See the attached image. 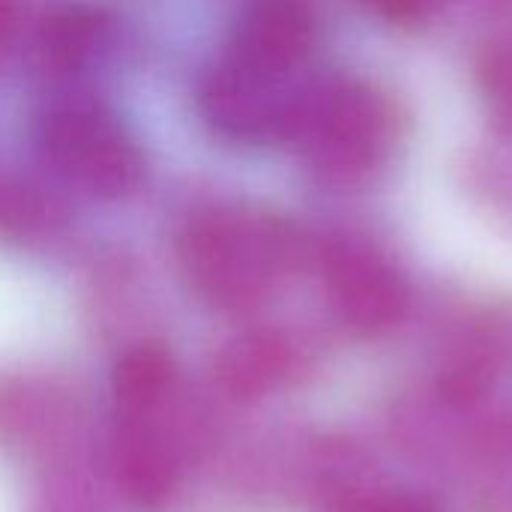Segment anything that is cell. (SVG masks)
Segmentation results:
<instances>
[{
  "instance_id": "cell-1",
  "label": "cell",
  "mask_w": 512,
  "mask_h": 512,
  "mask_svg": "<svg viewBox=\"0 0 512 512\" xmlns=\"http://www.w3.org/2000/svg\"><path fill=\"white\" fill-rule=\"evenodd\" d=\"M192 291L222 312L261 306L297 258L291 231L243 210H213L192 219L177 246Z\"/></svg>"
},
{
  "instance_id": "cell-11",
  "label": "cell",
  "mask_w": 512,
  "mask_h": 512,
  "mask_svg": "<svg viewBox=\"0 0 512 512\" xmlns=\"http://www.w3.org/2000/svg\"><path fill=\"white\" fill-rule=\"evenodd\" d=\"M480 81H483V96L489 102V111L495 114L498 123L512 129V45L489 54L480 72Z\"/></svg>"
},
{
  "instance_id": "cell-4",
  "label": "cell",
  "mask_w": 512,
  "mask_h": 512,
  "mask_svg": "<svg viewBox=\"0 0 512 512\" xmlns=\"http://www.w3.org/2000/svg\"><path fill=\"white\" fill-rule=\"evenodd\" d=\"M309 90L312 84H303L300 72H282L228 54L204 75L198 99L210 126L225 138L264 144L294 135Z\"/></svg>"
},
{
  "instance_id": "cell-3",
  "label": "cell",
  "mask_w": 512,
  "mask_h": 512,
  "mask_svg": "<svg viewBox=\"0 0 512 512\" xmlns=\"http://www.w3.org/2000/svg\"><path fill=\"white\" fill-rule=\"evenodd\" d=\"M39 153L72 189L120 198L141 180V153L123 123L93 102H63L39 120Z\"/></svg>"
},
{
  "instance_id": "cell-8",
  "label": "cell",
  "mask_w": 512,
  "mask_h": 512,
  "mask_svg": "<svg viewBox=\"0 0 512 512\" xmlns=\"http://www.w3.org/2000/svg\"><path fill=\"white\" fill-rule=\"evenodd\" d=\"M111 39V18L87 3H51L42 9L30 54L45 78H72L90 69Z\"/></svg>"
},
{
  "instance_id": "cell-12",
  "label": "cell",
  "mask_w": 512,
  "mask_h": 512,
  "mask_svg": "<svg viewBox=\"0 0 512 512\" xmlns=\"http://www.w3.org/2000/svg\"><path fill=\"white\" fill-rule=\"evenodd\" d=\"M372 15L393 21V24H414L423 21L438 9L441 0H360Z\"/></svg>"
},
{
  "instance_id": "cell-14",
  "label": "cell",
  "mask_w": 512,
  "mask_h": 512,
  "mask_svg": "<svg viewBox=\"0 0 512 512\" xmlns=\"http://www.w3.org/2000/svg\"><path fill=\"white\" fill-rule=\"evenodd\" d=\"M18 36V3L15 0H0V63L12 51Z\"/></svg>"
},
{
  "instance_id": "cell-10",
  "label": "cell",
  "mask_w": 512,
  "mask_h": 512,
  "mask_svg": "<svg viewBox=\"0 0 512 512\" xmlns=\"http://www.w3.org/2000/svg\"><path fill=\"white\" fill-rule=\"evenodd\" d=\"M111 384L117 414L162 411L174 390V363L159 345H138L120 357Z\"/></svg>"
},
{
  "instance_id": "cell-7",
  "label": "cell",
  "mask_w": 512,
  "mask_h": 512,
  "mask_svg": "<svg viewBox=\"0 0 512 512\" xmlns=\"http://www.w3.org/2000/svg\"><path fill=\"white\" fill-rule=\"evenodd\" d=\"M315 42L312 0H243L234 51L258 66L300 72Z\"/></svg>"
},
{
  "instance_id": "cell-6",
  "label": "cell",
  "mask_w": 512,
  "mask_h": 512,
  "mask_svg": "<svg viewBox=\"0 0 512 512\" xmlns=\"http://www.w3.org/2000/svg\"><path fill=\"white\" fill-rule=\"evenodd\" d=\"M159 411L117 414L111 465L117 486L138 510H162L180 486V453L156 423Z\"/></svg>"
},
{
  "instance_id": "cell-2",
  "label": "cell",
  "mask_w": 512,
  "mask_h": 512,
  "mask_svg": "<svg viewBox=\"0 0 512 512\" xmlns=\"http://www.w3.org/2000/svg\"><path fill=\"white\" fill-rule=\"evenodd\" d=\"M291 141L327 183H357L390 153L393 111L384 96L357 81L312 84Z\"/></svg>"
},
{
  "instance_id": "cell-5",
  "label": "cell",
  "mask_w": 512,
  "mask_h": 512,
  "mask_svg": "<svg viewBox=\"0 0 512 512\" xmlns=\"http://www.w3.org/2000/svg\"><path fill=\"white\" fill-rule=\"evenodd\" d=\"M327 294L339 324L354 336H381L408 309L405 279L366 246H339L327 255Z\"/></svg>"
},
{
  "instance_id": "cell-9",
  "label": "cell",
  "mask_w": 512,
  "mask_h": 512,
  "mask_svg": "<svg viewBox=\"0 0 512 512\" xmlns=\"http://www.w3.org/2000/svg\"><path fill=\"white\" fill-rule=\"evenodd\" d=\"M294 363L297 357L285 336L258 330L225 345L216 360V381L228 396L252 402L282 387L291 378Z\"/></svg>"
},
{
  "instance_id": "cell-13",
  "label": "cell",
  "mask_w": 512,
  "mask_h": 512,
  "mask_svg": "<svg viewBox=\"0 0 512 512\" xmlns=\"http://www.w3.org/2000/svg\"><path fill=\"white\" fill-rule=\"evenodd\" d=\"M342 512H432L423 501L408 495H366L351 501Z\"/></svg>"
}]
</instances>
